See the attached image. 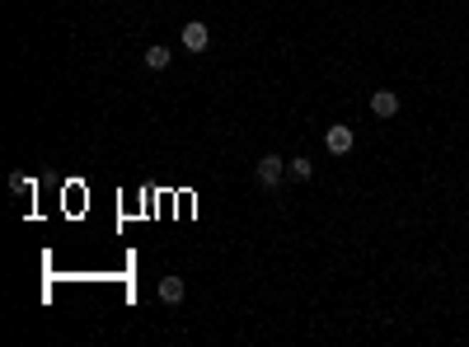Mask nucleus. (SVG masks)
<instances>
[{
	"instance_id": "obj_8",
	"label": "nucleus",
	"mask_w": 469,
	"mask_h": 347,
	"mask_svg": "<svg viewBox=\"0 0 469 347\" xmlns=\"http://www.w3.org/2000/svg\"><path fill=\"white\" fill-rule=\"evenodd\" d=\"M10 192H34V179H29V174H10Z\"/></svg>"
},
{
	"instance_id": "obj_6",
	"label": "nucleus",
	"mask_w": 469,
	"mask_h": 347,
	"mask_svg": "<svg viewBox=\"0 0 469 347\" xmlns=\"http://www.w3.org/2000/svg\"><path fill=\"white\" fill-rule=\"evenodd\" d=\"M169 61H174V52H169V47H145V66H150V71H165L169 66Z\"/></svg>"
},
{
	"instance_id": "obj_7",
	"label": "nucleus",
	"mask_w": 469,
	"mask_h": 347,
	"mask_svg": "<svg viewBox=\"0 0 469 347\" xmlns=\"http://www.w3.org/2000/svg\"><path fill=\"white\" fill-rule=\"evenodd\" d=\"M287 174H291L296 183H305V179L314 174V165H310V160H291V165H287Z\"/></svg>"
},
{
	"instance_id": "obj_2",
	"label": "nucleus",
	"mask_w": 469,
	"mask_h": 347,
	"mask_svg": "<svg viewBox=\"0 0 469 347\" xmlns=\"http://www.w3.org/2000/svg\"><path fill=\"white\" fill-rule=\"evenodd\" d=\"M207 43H212V29H207L202 19L183 24V52H207Z\"/></svg>"
},
{
	"instance_id": "obj_1",
	"label": "nucleus",
	"mask_w": 469,
	"mask_h": 347,
	"mask_svg": "<svg viewBox=\"0 0 469 347\" xmlns=\"http://www.w3.org/2000/svg\"><path fill=\"white\" fill-rule=\"evenodd\" d=\"M254 179L263 183V188H277V183L287 179V160H282V155H263L258 169H254Z\"/></svg>"
},
{
	"instance_id": "obj_5",
	"label": "nucleus",
	"mask_w": 469,
	"mask_h": 347,
	"mask_svg": "<svg viewBox=\"0 0 469 347\" xmlns=\"http://www.w3.org/2000/svg\"><path fill=\"white\" fill-rule=\"evenodd\" d=\"M183 291H188V286H183V277H160V301H165V305H179Z\"/></svg>"
},
{
	"instance_id": "obj_3",
	"label": "nucleus",
	"mask_w": 469,
	"mask_h": 347,
	"mask_svg": "<svg viewBox=\"0 0 469 347\" xmlns=\"http://www.w3.org/2000/svg\"><path fill=\"white\" fill-rule=\"evenodd\" d=\"M352 141H357V136H352V127H329V132H324L329 155H347V150H352Z\"/></svg>"
},
{
	"instance_id": "obj_4",
	"label": "nucleus",
	"mask_w": 469,
	"mask_h": 347,
	"mask_svg": "<svg viewBox=\"0 0 469 347\" xmlns=\"http://www.w3.org/2000/svg\"><path fill=\"white\" fill-rule=\"evenodd\" d=\"M371 113H376V118H394V113H399V94H394V90H376V94H371Z\"/></svg>"
}]
</instances>
